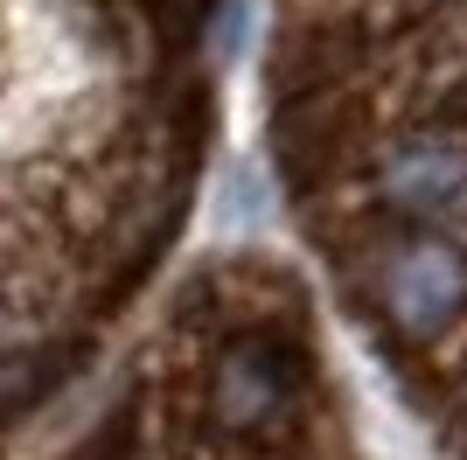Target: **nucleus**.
<instances>
[{"label": "nucleus", "instance_id": "f257e3e1", "mask_svg": "<svg viewBox=\"0 0 467 460\" xmlns=\"http://www.w3.org/2000/svg\"><path fill=\"white\" fill-rule=\"evenodd\" d=\"M265 84L300 237L467 460V0H279Z\"/></svg>", "mask_w": 467, "mask_h": 460}]
</instances>
